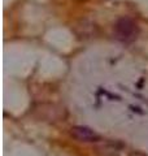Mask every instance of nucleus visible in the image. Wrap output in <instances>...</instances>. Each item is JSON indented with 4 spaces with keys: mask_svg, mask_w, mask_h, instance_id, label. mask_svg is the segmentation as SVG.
<instances>
[{
    "mask_svg": "<svg viewBox=\"0 0 148 156\" xmlns=\"http://www.w3.org/2000/svg\"><path fill=\"white\" fill-rule=\"evenodd\" d=\"M115 38L122 43H131L139 35V26L130 17H121L115 23Z\"/></svg>",
    "mask_w": 148,
    "mask_h": 156,
    "instance_id": "nucleus-1",
    "label": "nucleus"
},
{
    "mask_svg": "<svg viewBox=\"0 0 148 156\" xmlns=\"http://www.w3.org/2000/svg\"><path fill=\"white\" fill-rule=\"evenodd\" d=\"M70 134L74 139L79 140V142H97L100 139L99 135L95 130H92L87 126H73L70 129Z\"/></svg>",
    "mask_w": 148,
    "mask_h": 156,
    "instance_id": "nucleus-2",
    "label": "nucleus"
}]
</instances>
